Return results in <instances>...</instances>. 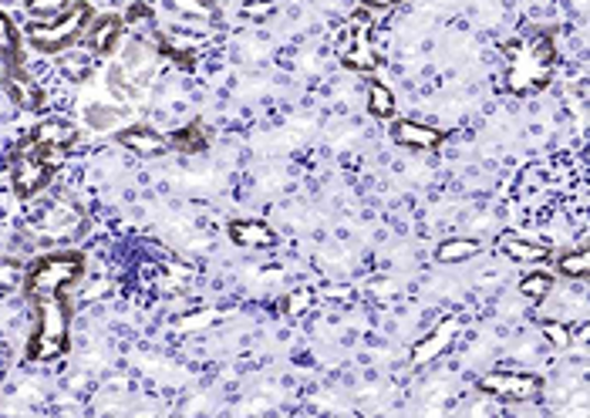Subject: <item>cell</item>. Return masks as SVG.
<instances>
[{
	"label": "cell",
	"mask_w": 590,
	"mask_h": 418,
	"mask_svg": "<svg viewBox=\"0 0 590 418\" xmlns=\"http://www.w3.org/2000/svg\"><path fill=\"white\" fill-rule=\"evenodd\" d=\"M62 65H65V75L68 78H78V81H85L88 78V72H91V55L85 51L81 55V44L78 47H68V51H62Z\"/></svg>",
	"instance_id": "25"
},
{
	"label": "cell",
	"mask_w": 590,
	"mask_h": 418,
	"mask_svg": "<svg viewBox=\"0 0 590 418\" xmlns=\"http://www.w3.org/2000/svg\"><path fill=\"white\" fill-rule=\"evenodd\" d=\"M392 139L412 152H439L449 139V132L439 125L418 122V119H392Z\"/></svg>",
	"instance_id": "11"
},
{
	"label": "cell",
	"mask_w": 590,
	"mask_h": 418,
	"mask_svg": "<svg viewBox=\"0 0 590 418\" xmlns=\"http://www.w3.org/2000/svg\"><path fill=\"white\" fill-rule=\"evenodd\" d=\"M459 334H462V321H459V318H442L433 331H425V334L412 344V351H408L412 369H425V364L439 361V358L456 344Z\"/></svg>",
	"instance_id": "9"
},
{
	"label": "cell",
	"mask_w": 590,
	"mask_h": 418,
	"mask_svg": "<svg viewBox=\"0 0 590 418\" xmlns=\"http://www.w3.org/2000/svg\"><path fill=\"white\" fill-rule=\"evenodd\" d=\"M95 11L91 4H72L62 18L55 21H31L28 24V44L41 55H62L68 47H78Z\"/></svg>",
	"instance_id": "5"
},
{
	"label": "cell",
	"mask_w": 590,
	"mask_h": 418,
	"mask_svg": "<svg viewBox=\"0 0 590 418\" xmlns=\"http://www.w3.org/2000/svg\"><path fill=\"white\" fill-rule=\"evenodd\" d=\"M227 233L243 250H271L277 243V233L271 230V223H263V220H230Z\"/></svg>",
	"instance_id": "16"
},
{
	"label": "cell",
	"mask_w": 590,
	"mask_h": 418,
	"mask_svg": "<svg viewBox=\"0 0 590 418\" xmlns=\"http://www.w3.org/2000/svg\"><path fill=\"white\" fill-rule=\"evenodd\" d=\"M68 0H24V11L31 21H55L68 11Z\"/></svg>",
	"instance_id": "24"
},
{
	"label": "cell",
	"mask_w": 590,
	"mask_h": 418,
	"mask_svg": "<svg viewBox=\"0 0 590 418\" xmlns=\"http://www.w3.org/2000/svg\"><path fill=\"white\" fill-rule=\"evenodd\" d=\"M554 65H557V44L547 31H536L529 37H520L510 47L506 62V91L510 95H536L554 81Z\"/></svg>",
	"instance_id": "1"
},
{
	"label": "cell",
	"mask_w": 590,
	"mask_h": 418,
	"mask_svg": "<svg viewBox=\"0 0 590 418\" xmlns=\"http://www.w3.org/2000/svg\"><path fill=\"white\" fill-rule=\"evenodd\" d=\"M557 274L567 277V280L583 284V280L590 277V253H587L583 246H580V250H567V253H560V256H557Z\"/></svg>",
	"instance_id": "23"
},
{
	"label": "cell",
	"mask_w": 590,
	"mask_h": 418,
	"mask_svg": "<svg viewBox=\"0 0 590 418\" xmlns=\"http://www.w3.org/2000/svg\"><path fill=\"white\" fill-rule=\"evenodd\" d=\"M540 334L554 344V348H570L573 344V328L567 321H557V318H544L540 321Z\"/></svg>",
	"instance_id": "27"
},
{
	"label": "cell",
	"mask_w": 590,
	"mask_h": 418,
	"mask_svg": "<svg viewBox=\"0 0 590 418\" xmlns=\"http://www.w3.org/2000/svg\"><path fill=\"white\" fill-rule=\"evenodd\" d=\"M65 155L68 152H47V148L24 145L11 163V186H14L18 199H34L41 189H47L51 169H55Z\"/></svg>",
	"instance_id": "7"
},
{
	"label": "cell",
	"mask_w": 590,
	"mask_h": 418,
	"mask_svg": "<svg viewBox=\"0 0 590 418\" xmlns=\"http://www.w3.org/2000/svg\"><path fill=\"white\" fill-rule=\"evenodd\" d=\"M18 284H24V267L18 260H0V294L14 290Z\"/></svg>",
	"instance_id": "28"
},
{
	"label": "cell",
	"mask_w": 590,
	"mask_h": 418,
	"mask_svg": "<svg viewBox=\"0 0 590 418\" xmlns=\"http://www.w3.org/2000/svg\"><path fill=\"white\" fill-rule=\"evenodd\" d=\"M85 274V253L78 250H58L44 253L24 271V294L28 297H44V294H65L75 287Z\"/></svg>",
	"instance_id": "4"
},
{
	"label": "cell",
	"mask_w": 590,
	"mask_h": 418,
	"mask_svg": "<svg viewBox=\"0 0 590 418\" xmlns=\"http://www.w3.org/2000/svg\"><path fill=\"white\" fill-rule=\"evenodd\" d=\"M554 280H557L554 271H547V267L536 264L529 274H523V280H520V294H523L526 300H533V304H540V300H547V297L554 294V287H557Z\"/></svg>",
	"instance_id": "21"
},
{
	"label": "cell",
	"mask_w": 590,
	"mask_h": 418,
	"mask_svg": "<svg viewBox=\"0 0 590 418\" xmlns=\"http://www.w3.org/2000/svg\"><path fill=\"white\" fill-rule=\"evenodd\" d=\"M0 62L8 68H21L24 65V37L18 31V24L11 21V14L0 8Z\"/></svg>",
	"instance_id": "19"
},
{
	"label": "cell",
	"mask_w": 590,
	"mask_h": 418,
	"mask_svg": "<svg viewBox=\"0 0 590 418\" xmlns=\"http://www.w3.org/2000/svg\"><path fill=\"white\" fill-rule=\"evenodd\" d=\"M395 4H402V0H364V8L374 11V14H379V11H392Z\"/></svg>",
	"instance_id": "31"
},
{
	"label": "cell",
	"mask_w": 590,
	"mask_h": 418,
	"mask_svg": "<svg viewBox=\"0 0 590 418\" xmlns=\"http://www.w3.org/2000/svg\"><path fill=\"white\" fill-rule=\"evenodd\" d=\"M379 47H374V11L358 8L348 21L345 41H341V65L358 75L379 72Z\"/></svg>",
	"instance_id": "6"
},
{
	"label": "cell",
	"mask_w": 590,
	"mask_h": 418,
	"mask_svg": "<svg viewBox=\"0 0 590 418\" xmlns=\"http://www.w3.org/2000/svg\"><path fill=\"white\" fill-rule=\"evenodd\" d=\"M496 246L506 260H513V264H547V260L554 256L550 243L529 240V237H520V233H503Z\"/></svg>",
	"instance_id": "14"
},
{
	"label": "cell",
	"mask_w": 590,
	"mask_h": 418,
	"mask_svg": "<svg viewBox=\"0 0 590 418\" xmlns=\"http://www.w3.org/2000/svg\"><path fill=\"white\" fill-rule=\"evenodd\" d=\"M119 142L139 155H159V152H170V139L163 132H155L149 125H139V122H129L122 132H116Z\"/></svg>",
	"instance_id": "17"
},
{
	"label": "cell",
	"mask_w": 590,
	"mask_h": 418,
	"mask_svg": "<svg viewBox=\"0 0 590 418\" xmlns=\"http://www.w3.org/2000/svg\"><path fill=\"white\" fill-rule=\"evenodd\" d=\"M314 300H317V294L310 290V287H297V290H291L287 297H284V314L287 318H304V314H310L314 310Z\"/></svg>",
	"instance_id": "26"
},
{
	"label": "cell",
	"mask_w": 590,
	"mask_h": 418,
	"mask_svg": "<svg viewBox=\"0 0 590 418\" xmlns=\"http://www.w3.org/2000/svg\"><path fill=\"white\" fill-rule=\"evenodd\" d=\"M4 88H8V95H11V101L18 105V109H24V112H44V105H47L44 88L24 68H8Z\"/></svg>",
	"instance_id": "13"
},
{
	"label": "cell",
	"mask_w": 590,
	"mask_h": 418,
	"mask_svg": "<svg viewBox=\"0 0 590 418\" xmlns=\"http://www.w3.org/2000/svg\"><path fill=\"white\" fill-rule=\"evenodd\" d=\"M119 51H122L119 62H112L109 72H105V88H109L116 101H135L155 81L163 55H159L155 44L145 37H132Z\"/></svg>",
	"instance_id": "2"
},
{
	"label": "cell",
	"mask_w": 590,
	"mask_h": 418,
	"mask_svg": "<svg viewBox=\"0 0 590 418\" xmlns=\"http://www.w3.org/2000/svg\"><path fill=\"white\" fill-rule=\"evenodd\" d=\"M81 122L91 132H122V125L132 122V109H125V105H109V101H91L81 109Z\"/></svg>",
	"instance_id": "15"
},
{
	"label": "cell",
	"mask_w": 590,
	"mask_h": 418,
	"mask_svg": "<svg viewBox=\"0 0 590 418\" xmlns=\"http://www.w3.org/2000/svg\"><path fill=\"white\" fill-rule=\"evenodd\" d=\"M78 142V129L68 119H41L28 139V145L34 148H47V152H68Z\"/></svg>",
	"instance_id": "12"
},
{
	"label": "cell",
	"mask_w": 590,
	"mask_h": 418,
	"mask_svg": "<svg viewBox=\"0 0 590 418\" xmlns=\"http://www.w3.org/2000/svg\"><path fill=\"white\" fill-rule=\"evenodd\" d=\"M476 388L482 395H490V398H500V402H513V405H523V402H533V398H540L544 395V378L540 375H529V372H487Z\"/></svg>",
	"instance_id": "8"
},
{
	"label": "cell",
	"mask_w": 590,
	"mask_h": 418,
	"mask_svg": "<svg viewBox=\"0 0 590 418\" xmlns=\"http://www.w3.org/2000/svg\"><path fill=\"white\" fill-rule=\"evenodd\" d=\"M37 307V321H34V334L28 341V358L44 364L55 361L68 351V304L65 294H44V297H31Z\"/></svg>",
	"instance_id": "3"
},
{
	"label": "cell",
	"mask_w": 590,
	"mask_h": 418,
	"mask_svg": "<svg viewBox=\"0 0 590 418\" xmlns=\"http://www.w3.org/2000/svg\"><path fill=\"white\" fill-rule=\"evenodd\" d=\"M125 41V18L119 14H95L85 37H81V47L95 58H112L119 55V47Z\"/></svg>",
	"instance_id": "10"
},
{
	"label": "cell",
	"mask_w": 590,
	"mask_h": 418,
	"mask_svg": "<svg viewBox=\"0 0 590 418\" xmlns=\"http://www.w3.org/2000/svg\"><path fill=\"white\" fill-rule=\"evenodd\" d=\"M166 139H170V148H173V152H183V155H199V152L209 148V135H206V129H203L199 122H189V125L170 132Z\"/></svg>",
	"instance_id": "22"
},
{
	"label": "cell",
	"mask_w": 590,
	"mask_h": 418,
	"mask_svg": "<svg viewBox=\"0 0 590 418\" xmlns=\"http://www.w3.org/2000/svg\"><path fill=\"white\" fill-rule=\"evenodd\" d=\"M364 109L371 119H379V122H392L398 116V101H395V91L379 81V78H371L368 81V95H364Z\"/></svg>",
	"instance_id": "18"
},
{
	"label": "cell",
	"mask_w": 590,
	"mask_h": 418,
	"mask_svg": "<svg viewBox=\"0 0 590 418\" xmlns=\"http://www.w3.org/2000/svg\"><path fill=\"white\" fill-rule=\"evenodd\" d=\"M173 8H176L183 18H199V21H209L212 14H217V11H212L209 0H173Z\"/></svg>",
	"instance_id": "29"
},
{
	"label": "cell",
	"mask_w": 590,
	"mask_h": 418,
	"mask_svg": "<svg viewBox=\"0 0 590 418\" xmlns=\"http://www.w3.org/2000/svg\"><path fill=\"white\" fill-rule=\"evenodd\" d=\"M266 14H274L271 0H247L243 4V18H250V21H263Z\"/></svg>",
	"instance_id": "30"
},
{
	"label": "cell",
	"mask_w": 590,
	"mask_h": 418,
	"mask_svg": "<svg viewBox=\"0 0 590 418\" xmlns=\"http://www.w3.org/2000/svg\"><path fill=\"white\" fill-rule=\"evenodd\" d=\"M479 250H482V243L479 240H472V237H449V240H442L439 246H436V260L439 264H466V260H472V256H479Z\"/></svg>",
	"instance_id": "20"
}]
</instances>
